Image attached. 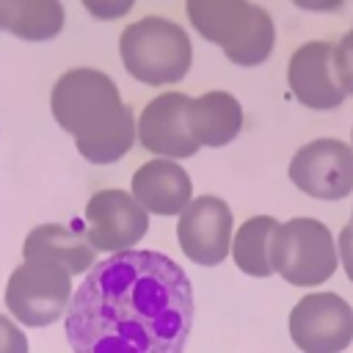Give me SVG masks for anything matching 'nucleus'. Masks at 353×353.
<instances>
[{"instance_id":"obj_10","label":"nucleus","mask_w":353,"mask_h":353,"mask_svg":"<svg viewBox=\"0 0 353 353\" xmlns=\"http://www.w3.org/2000/svg\"><path fill=\"white\" fill-rule=\"evenodd\" d=\"M287 88L309 110H334L345 102V88L336 72L334 44L323 39L295 47L287 63Z\"/></svg>"},{"instance_id":"obj_19","label":"nucleus","mask_w":353,"mask_h":353,"mask_svg":"<svg viewBox=\"0 0 353 353\" xmlns=\"http://www.w3.org/2000/svg\"><path fill=\"white\" fill-rule=\"evenodd\" d=\"M334 58H336V72L342 80L345 94H353V28L334 44Z\"/></svg>"},{"instance_id":"obj_17","label":"nucleus","mask_w":353,"mask_h":353,"mask_svg":"<svg viewBox=\"0 0 353 353\" xmlns=\"http://www.w3.org/2000/svg\"><path fill=\"white\" fill-rule=\"evenodd\" d=\"M279 221L273 215H254L243 221L237 234L232 237L234 265L254 279H268L273 273V237Z\"/></svg>"},{"instance_id":"obj_12","label":"nucleus","mask_w":353,"mask_h":353,"mask_svg":"<svg viewBox=\"0 0 353 353\" xmlns=\"http://www.w3.org/2000/svg\"><path fill=\"white\" fill-rule=\"evenodd\" d=\"M132 199L154 215H179L193 199V182L179 160L154 157L132 174Z\"/></svg>"},{"instance_id":"obj_16","label":"nucleus","mask_w":353,"mask_h":353,"mask_svg":"<svg viewBox=\"0 0 353 353\" xmlns=\"http://www.w3.org/2000/svg\"><path fill=\"white\" fill-rule=\"evenodd\" d=\"M66 28L61 0H0V30L19 41H52Z\"/></svg>"},{"instance_id":"obj_21","label":"nucleus","mask_w":353,"mask_h":353,"mask_svg":"<svg viewBox=\"0 0 353 353\" xmlns=\"http://www.w3.org/2000/svg\"><path fill=\"white\" fill-rule=\"evenodd\" d=\"M336 254H339V268L353 281V221L339 232V237H336Z\"/></svg>"},{"instance_id":"obj_4","label":"nucleus","mask_w":353,"mask_h":353,"mask_svg":"<svg viewBox=\"0 0 353 353\" xmlns=\"http://www.w3.org/2000/svg\"><path fill=\"white\" fill-rule=\"evenodd\" d=\"M339 268L336 237L317 218H290L273 237V273L292 287H320Z\"/></svg>"},{"instance_id":"obj_22","label":"nucleus","mask_w":353,"mask_h":353,"mask_svg":"<svg viewBox=\"0 0 353 353\" xmlns=\"http://www.w3.org/2000/svg\"><path fill=\"white\" fill-rule=\"evenodd\" d=\"M290 3L309 14H336L347 0H290Z\"/></svg>"},{"instance_id":"obj_1","label":"nucleus","mask_w":353,"mask_h":353,"mask_svg":"<svg viewBox=\"0 0 353 353\" xmlns=\"http://www.w3.org/2000/svg\"><path fill=\"white\" fill-rule=\"evenodd\" d=\"M63 317L72 353H182L193 287L171 256L130 248L85 273Z\"/></svg>"},{"instance_id":"obj_18","label":"nucleus","mask_w":353,"mask_h":353,"mask_svg":"<svg viewBox=\"0 0 353 353\" xmlns=\"http://www.w3.org/2000/svg\"><path fill=\"white\" fill-rule=\"evenodd\" d=\"M138 0H80V6L85 8L88 17L99 19V22H113L127 17L135 8Z\"/></svg>"},{"instance_id":"obj_3","label":"nucleus","mask_w":353,"mask_h":353,"mask_svg":"<svg viewBox=\"0 0 353 353\" xmlns=\"http://www.w3.org/2000/svg\"><path fill=\"white\" fill-rule=\"evenodd\" d=\"M119 58L132 80L143 85H174L193 66V41L176 19L146 14L121 30Z\"/></svg>"},{"instance_id":"obj_11","label":"nucleus","mask_w":353,"mask_h":353,"mask_svg":"<svg viewBox=\"0 0 353 353\" xmlns=\"http://www.w3.org/2000/svg\"><path fill=\"white\" fill-rule=\"evenodd\" d=\"M190 97L182 91H163L149 99L138 116V141L146 152L168 160L193 157L201 146L188 127Z\"/></svg>"},{"instance_id":"obj_13","label":"nucleus","mask_w":353,"mask_h":353,"mask_svg":"<svg viewBox=\"0 0 353 353\" xmlns=\"http://www.w3.org/2000/svg\"><path fill=\"white\" fill-rule=\"evenodd\" d=\"M25 259H44L66 268L72 276H85L97 265V251L88 243L85 232L66 223H41L28 232L22 243Z\"/></svg>"},{"instance_id":"obj_14","label":"nucleus","mask_w":353,"mask_h":353,"mask_svg":"<svg viewBox=\"0 0 353 353\" xmlns=\"http://www.w3.org/2000/svg\"><path fill=\"white\" fill-rule=\"evenodd\" d=\"M259 8L254 0H185L188 25L221 52L248 30Z\"/></svg>"},{"instance_id":"obj_15","label":"nucleus","mask_w":353,"mask_h":353,"mask_svg":"<svg viewBox=\"0 0 353 353\" xmlns=\"http://www.w3.org/2000/svg\"><path fill=\"white\" fill-rule=\"evenodd\" d=\"M188 127L199 146H226L243 130V105L229 91H204L199 97H190Z\"/></svg>"},{"instance_id":"obj_23","label":"nucleus","mask_w":353,"mask_h":353,"mask_svg":"<svg viewBox=\"0 0 353 353\" xmlns=\"http://www.w3.org/2000/svg\"><path fill=\"white\" fill-rule=\"evenodd\" d=\"M350 146H353V130H350Z\"/></svg>"},{"instance_id":"obj_9","label":"nucleus","mask_w":353,"mask_h":353,"mask_svg":"<svg viewBox=\"0 0 353 353\" xmlns=\"http://www.w3.org/2000/svg\"><path fill=\"white\" fill-rule=\"evenodd\" d=\"M232 210L218 196H199L179 212L176 240L182 254L201 265L215 268L232 251Z\"/></svg>"},{"instance_id":"obj_20","label":"nucleus","mask_w":353,"mask_h":353,"mask_svg":"<svg viewBox=\"0 0 353 353\" xmlns=\"http://www.w3.org/2000/svg\"><path fill=\"white\" fill-rule=\"evenodd\" d=\"M0 353H28L25 331L6 314H0Z\"/></svg>"},{"instance_id":"obj_8","label":"nucleus","mask_w":353,"mask_h":353,"mask_svg":"<svg viewBox=\"0 0 353 353\" xmlns=\"http://www.w3.org/2000/svg\"><path fill=\"white\" fill-rule=\"evenodd\" d=\"M149 229V212L132 199V193L119 188L97 190L85 204L83 232L94 251L121 254L135 248Z\"/></svg>"},{"instance_id":"obj_6","label":"nucleus","mask_w":353,"mask_h":353,"mask_svg":"<svg viewBox=\"0 0 353 353\" xmlns=\"http://www.w3.org/2000/svg\"><path fill=\"white\" fill-rule=\"evenodd\" d=\"M290 182L320 201H339L353 193V146L339 138H314L290 160Z\"/></svg>"},{"instance_id":"obj_7","label":"nucleus","mask_w":353,"mask_h":353,"mask_svg":"<svg viewBox=\"0 0 353 353\" xmlns=\"http://www.w3.org/2000/svg\"><path fill=\"white\" fill-rule=\"evenodd\" d=\"M290 336L301 353H342L353 342V309L336 292H309L290 312Z\"/></svg>"},{"instance_id":"obj_2","label":"nucleus","mask_w":353,"mask_h":353,"mask_svg":"<svg viewBox=\"0 0 353 353\" xmlns=\"http://www.w3.org/2000/svg\"><path fill=\"white\" fill-rule=\"evenodd\" d=\"M50 110L88 163H116L138 141V119L124 105L113 77L102 69H66L50 91Z\"/></svg>"},{"instance_id":"obj_5","label":"nucleus","mask_w":353,"mask_h":353,"mask_svg":"<svg viewBox=\"0 0 353 353\" xmlns=\"http://www.w3.org/2000/svg\"><path fill=\"white\" fill-rule=\"evenodd\" d=\"M72 273L55 262L25 259L14 268L6 284V309L28 328H41L61 320L72 303Z\"/></svg>"},{"instance_id":"obj_24","label":"nucleus","mask_w":353,"mask_h":353,"mask_svg":"<svg viewBox=\"0 0 353 353\" xmlns=\"http://www.w3.org/2000/svg\"><path fill=\"white\" fill-rule=\"evenodd\" d=\"M350 221H353V212H350Z\"/></svg>"}]
</instances>
